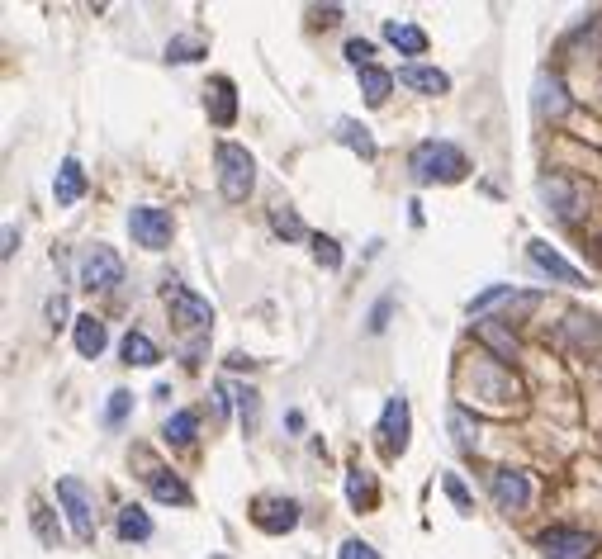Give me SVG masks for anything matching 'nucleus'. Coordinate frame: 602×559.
<instances>
[{
    "mask_svg": "<svg viewBox=\"0 0 602 559\" xmlns=\"http://www.w3.org/2000/svg\"><path fill=\"white\" fill-rule=\"evenodd\" d=\"M147 488H152V498H157V503H176V507L190 503V488H185L171 469H152V474H147Z\"/></svg>",
    "mask_w": 602,
    "mask_h": 559,
    "instance_id": "obj_20",
    "label": "nucleus"
},
{
    "mask_svg": "<svg viewBox=\"0 0 602 559\" xmlns=\"http://www.w3.org/2000/svg\"><path fill=\"white\" fill-rule=\"evenodd\" d=\"M441 484H446V493H451V503H456V507H470V493H465V484H460L456 474H446Z\"/></svg>",
    "mask_w": 602,
    "mask_h": 559,
    "instance_id": "obj_38",
    "label": "nucleus"
},
{
    "mask_svg": "<svg viewBox=\"0 0 602 559\" xmlns=\"http://www.w3.org/2000/svg\"><path fill=\"white\" fill-rule=\"evenodd\" d=\"M446 422H451V436H456V451H475V432H470V417H465V408H451L446 413Z\"/></svg>",
    "mask_w": 602,
    "mask_h": 559,
    "instance_id": "obj_30",
    "label": "nucleus"
},
{
    "mask_svg": "<svg viewBox=\"0 0 602 559\" xmlns=\"http://www.w3.org/2000/svg\"><path fill=\"white\" fill-rule=\"evenodd\" d=\"M493 503L503 507V512H527L531 503V479L522 474V469H493Z\"/></svg>",
    "mask_w": 602,
    "mask_h": 559,
    "instance_id": "obj_9",
    "label": "nucleus"
},
{
    "mask_svg": "<svg viewBox=\"0 0 602 559\" xmlns=\"http://www.w3.org/2000/svg\"><path fill=\"white\" fill-rule=\"evenodd\" d=\"M313 261H318L323 271H337V266H342V247H337L332 237H313Z\"/></svg>",
    "mask_w": 602,
    "mask_h": 559,
    "instance_id": "obj_33",
    "label": "nucleus"
},
{
    "mask_svg": "<svg viewBox=\"0 0 602 559\" xmlns=\"http://www.w3.org/2000/svg\"><path fill=\"white\" fill-rule=\"evenodd\" d=\"M128 408H133V394H128V389H114L110 403H105V427H124Z\"/></svg>",
    "mask_w": 602,
    "mask_h": 559,
    "instance_id": "obj_32",
    "label": "nucleus"
},
{
    "mask_svg": "<svg viewBox=\"0 0 602 559\" xmlns=\"http://www.w3.org/2000/svg\"><path fill=\"white\" fill-rule=\"evenodd\" d=\"M238 413H242V422H247V427L256 422V389H238Z\"/></svg>",
    "mask_w": 602,
    "mask_h": 559,
    "instance_id": "obj_37",
    "label": "nucleus"
},
{
    "mask_svg": "<svg viewBox=\"0 0 602 559\" xmlns=\"http://www.w3.org/2000/svg\"><path fill=\"white\" fill-rule=\"evenodd\" d=\"M399 86H408V91H418V95H446L451 91V76L437 72V67L408 62V67H399Z\"/></svg>",
    "mask_w": 602,
    "mask_h": 559,
    "instance_id": "obj_16",
    "label": "nucleus"
},
{
    "mask_svg": "<svg viewBox=\"0 0 602 559\" xmlns=\"http://www.w3.org/2000/svg\"><path fill=\"white\" fill-rule=\"evenodd\" d=\"M389 308H394V299H380V304L370 308V332H384V323H389Z\"/></svg>",
    "mask_w": 602,
    "mask_h": 559,
    "instance_id": "obj_39",
    "label": "nucleus"
},
{
    "mask_svg": "<svg viewBox=\"0 0 602 559\" xmlns=\"http://www.w3.org/2000/svg\"><path fill=\"white\" fill-rule=\"evenodd\" d=\"M337 143H347L356 157H365V162H375V152H380L375 138H370V128L356 124V119H342V124H337Z\"/></svg>",
    "mask_w": 602,
    "mask_h": 559,
    "instance_id": "obj_22",
    "label": "nucleus"
},
{
    "mask_svg": "<svg viewBox=\"0 0 602 559\" xmlns=\"http://www.w3.org/2000/svg\"><path fill=\"white\" fill-rule=\"evenodd\" d=\"M209 119L219 128H228L233 119H238V95H233V81L228 76H214V86H209Z\"/></svg>",
    "mask_w": 602,
    "mask_h": 559,
    "instance_id": "obj_19",
    "label": "nucleus"
},
{
    "mask_svg": "<svg viewBox=\"0 0 602 559\" xmlns=\"http://www.w3.org/2000/svg\"><path fill=\"white\" fill-rule=\"evenodd\" d=\"M252 522L266 531V536H285L299 526V503L294 498H256Z\"/></svg>",
    "mask_w": 602,
    "mask_h": 559,
    "instance_id": "obj_13",
    "label": "nucleus"
},
{
    "mask_svg": "<svg viewBox=\"0 0 602 559\" xmlns=\"http://www.w3.org/2000/svg\"><path fill=\"white\" fill-rule=\"evenodd\" d=\"M119 356H124L128 365H157L162 361V351H157V342L147 337V332H124V342H119Z\"/></svg>",
    "mask_w": 602,
    "mask_h": 559,
    "instance_id": "obj_21",
    "label": "nucleus"
},
{
    "mask_svg": "<svg viewBox=\"0 0 602 559\" xmlns=\"http://www.w3.org/2000/svg\"><path fill=\"white\" fill-rule=\"evenodd\" d=\"M15 252H19V233H15V223H5V247H0V256L10 261Z\"/></svg>",
    "mask_w": 602,
    "mask_h": 559,
    "instance_id": "obj_40",
    "label": "nucleus"
},
{
    "mask_svg": "<svg viewBox=\"0 0 602 559\" xmlns=\"http://www.w3.org/2000/svg\"><path fill=\"white\" fill-rule=\"evenodd\" d=\"M214 162H219V190L228 204H242V199L252 195V185H256V162H252V152L238 143H219L214 147Z\"/></svg>",
    "mask_w": 602,
    "mask_h": 559,
    "instance_id": "obj_2",
    "label": "nucleus"
},
{
    "mask_svg": "<svg viewBox=\"0 0 602 559\" xmlns=\"http://www.w3.org/2000/svg\"><path fill=\"white\" fill-rule=\"evenodd\" d=\"M76 280H81V289H114L124 280V261L114 247H91L76 266Z\"/></svg>",
    "mask_w": 602,
    "mask_h": 559,
    "instance_id": "obj_6",
    "label": "nucleus"
},
{
    "mask_svg": "<svg viewBox=\"0 0 602 559\" xmlns=\"http://www.w3.org/2000/svg\"><path fill=\"white\" fill-rule=\"evenodd\" d=\"M408 427H413V417H408V398L394 394L389 403H384V413H380L384 451H389V455H403V451H408Z\"/></svg>",
    "mask_w": 602,
    "mask_h": 559,
    "instance_id": "obj_12",
    "label": "nucleus"
},
{
    "mask_svg": "<svg viewBox=\"0 0 602 559\" xmlns=\"http://www.w3.org/2000/svg\"><path fill=\"white\" fill-rule=\"evenodd\" d=\"M361 95H365V105H384L389 100V91H394V76L380 72V67H361Z\"/></svg>",
    "mask_w": 602,
    "mask_h": 559,
    "instance_id": "obj_24",
    "label": "nucleus"
},
{
    "mask_svg": "<svg viewBox=\"0 0 602 559\" xmlns=\"http://www.w3.org/2000/svg\"><path fill=\"white\" fill-rule=\"evenodd\" d=\"M48 318H67V299H62V294H57V299H48Z\"/></svg>",
    "mask_w": 602,
    "mask_h": 559,
    "instance_id": "obj_41",
    "label": "nucleus"
},
{
    "mask_svg": "<svg viewBox=\"0 0 602 559\" xmlns=\"http://www.w3.org/2000/svg\"><path fill=\"white\" fill-rule=\"evenodd\" d=\"M408 171H413L418 185H432V181L456 185V181H465L470 162H465V152H460L456 143H418L408 152Z\"/></svg>",
    "mask_w": 602,
    "mask_h": 559,
    "instance_id": "obj_1",
    "label": "nucleus"
},
{
    "mask_svg": "<svg viewBox=\"0 0 602 559\" xmlns=\"http://www.w3.org/2000/svg\"><path fill=\"white\" fill-rule=\"evenodd\" d=\"M152 536V517L138 503L119 507V541H147Z\"/></svg>",
    "mask_w": 602,
    "mask_h": 559,
    "instance_id": "obj_23",
    "label": "nucleus"
},
{
    "mask_svg": "<svg viewBox=\"0 0 602 559\" xmlns=\"http://www.w3.org/2000/svg\"><path fill=\"white\" fill-rule=\"evenodd\" d=\"M370 498H375V484H370V474H365V469H351V474H347V503H351V507H365Z\"/></svg>",
    "mask_w": 602,
    "mask_h": 559,
    "instance_id": "obj_29",
    "label": "nucleus"
},
{
    "mask_svg": "<svg viewBox=\"0 0 602 559\" xmlns=\"http://www.w3.org/2000/svg\"><path fill=\"white\" fill-rule=\"evenodd\" d=\"M531 109H536V119H565L569 114V91L555 72L536 76V86H531Z\"/></svg>",
    "mask_w": 602,
    "mask_h": 559,
    "instance_id": "obj_11",
    "label": "nucleus"
},
{
    "mask_svg": "<svg viewBox=\"0 0 602 559\" xmlns=\"http://www.w3.org/2000/svg\"><path fill=\"white\" fill-rule=\"evenodd\" d=\"M86 195V166L67 157V162L57 166V181H53V199L57 204H76V199Z\"/></svg>",
    "mask_w": 602,
    "mask_h": 559,
    "instance_id": "obj_17",
    "label": "nucleus"
},
{
    "mask_svg": "<svg viewBox=\"0 0 602 559\" xmlns=\"http://www.w3.org/2000/svg\"><path fill=\"white\" fill-rule=\"evenodd\" d=\"M541 555L546 559H588L593 555V536L579 526H550L541 531Z\"/></svg>",
    "mask_w": 602,
    "mask_h": 559,
    "instance_id": "obj_7",
    "label": "nucleus"
},
{
    "mask_svg": "<svg viewBox=\"0 0 602 559\" xmlns=\"http://www.w3.org/2000/svg\"><path fill=\"white\" fill-rule=\"evenodd\" d=\"M271 228H275L280 237H290V242L309 237V228L299 223V214H294V209H285V204H275V209H271Z\"/></svg>",
    "mask_w": 602,
    "mask_h": 559,
    "instance_id": "obj_26",
    "label": "nucleus"
},
{
    "mask_svg": "<svg viewBox=\"0 0 602 559\" xmlns=\"http://www.w3.org/2000/svg\"><path fill=\"white\" fill-rule=\"evenodd\" d=\"M337 559H380V550H375L370 541H342Z\"/></svg>",
    "mask_w": 602,
    "mask_h": 559,
    "instance_id": "obj_36",
    "label": "nucleus"
},
{
    "mask_svg": "<svg viewBox=\"0 0 602 559\" xmlns=\"http://www.w3.org/2000/svg\"><path fill=\"white\" fill-rule=\"evenodd\" d=\"M162 299H166V308H171V323L181 327V332H209V327H214V304L200 299L195 289H185L181 280H166Z\"/></svg>",
    "mask_w": 602,
    "mask_h": 559,
    "instance_id": "obj_3",
    "label": "nucleus"
},
{
    "mask_svg": "<svg viewBox=\"0 0 602 559\" xmlns=\"http://www.w3.org/2000/svg\"><path fill=\"white\" fill-rule=\"evenodd\" d=\"M384 38H389L403 57H422V53H427V34H422L418 24H408V19H384Z\"/></svg>",
    "mask_w": 602,
    "mask_h": 559,
    "instance_id": "obj_18",
    "label": "nucleus"
},
{
    "mask_svg": "<svg viewBox=\"0 0 602 559\" xmlns=\"http://www.w3.org/2000/svg\"><path fill=\"white\" fill-rule=\"evenodd\" d=\"M128 233L147 252H166L171 247V214L152 209V204H138V209H128Z\"/></svg>",
    "mask_w": 602,
    "mask_h": 559,
    "instance_id": "obj_5",
    "label": "nucleus"
},
{
    "mask_svg": "<svg viewBox=\"0 0 602 559\" xmlns=\"http://www.w3.org/2000/svg\"><path fill=\"white\" fill-rule=\"evenodd\" d=\"M29 517H34V531H38V541L43 545H57V526H53V512H48V507L38 503H29Z\"/></svg>",
    "mask_w": 602,
    "mask_h": 559,
    "instance_id": "obj_31",
    "label": "nucleus"
},
{
    "mask_svg": "<svg viewBox=\"0 0 602 559\" xmlns=\"http://www.w3.org/2000/svg\"><path fill=\"white\" fill-rule=\"evenodd\" d=\"M541 199H546L550 209H555V218H565V223H574L579 209H584V195H579V185L569 181V176H546V181H541Z\"/></svg>",
    "mask_w": 602,
    "mask_h": 559,
    "instance_id": "obj_14",
    "label": "nucleus"
},
{
    "mask_svg": "<svg viewBox=\"0 0 602 559\" xmlns=\"http://www.w3.org/2000/svg\"><path fill=\"white\" fill-rule=\"evenodd\" d=\"M370 57H375V43H370V38H351L347 43V62L356 67V72H361V67H375Z\"/></svg>",
    "mask_w": 602,
    "mask_h": 559,
    "instance_id": "obj_35",
    "label": "nucleus"
},
{
    "mask_svg": "<svg viewBox=\"0 0 602 559\" xmlns=\"http://www.w3.org/2000/svg\"><path fill=\"white\" fill-rule=\"evenodd\" d=\"M479 337H484V342H489L493 351L503 356V361H512V356H517V342H512V332H503L498 323H479Z\"/></svg>",
    "mask_w": 602,
    "mask_h": 559,
    "instance_id": "obj_28",
    "label": "nucleus"
},
{
    "mask_svg": "<svg viewBox=\"0 0 602 559\" xmlns=\"http://www.w3.org/2000/svg\"><path fill=\"white\" fill-rule=\"evenodd\" d=\"M72 337H76V351H81L86 361H100V356H105V346H110V332H105V323H100L95 313H81V318H76Z\"/></svg>",
    "mask_w": 602,
    "mask_h": 559,
    "instance_id": "obj_15",
    "label": "nucleus"
},
{
    "mask_svg": "<svg viewBox=\"0 0 602 559\" xmlns=\"http://www.w3.org/2000/svg\"><path fill=\"white\" fill-rule=\"evenodd\" d=\"M527 256H531V266H536V271L541 275H550V280H560V285H584V271H579V266H569L565 256L555 252V247H550L546 237H531L527 242Z\"/></svg>",
    "mask_w": 602,
    "mask_h": 559,
    "instance_id": "obj_8",
    "label": "nucleus"
},
{
    "mask_svg": "<svg viewBox=\"0 0 602 559\" xmlns=\"http://www.w3.org/2000/svg\"><path fill=\"white\" fill-rule=\"evenodd\" d=\"M200 57H204L200 38H171V43H166V62H176V67H185V62H200Z\"/></svg>",
    "mask_w": 602,
    "mask_h": 559,
    "instance_id": "obj_27",
    "label": "nucleus"
},
{
    "mask_svg": "<svg viewBox=\"0 0 602 559\" xmlns=\"http://www.w3.org/2000/svg\"><path fill=\"white\" fill-rule=\"evenodd\" d=\"M470 384H475L479 398H484V403H493V408H508L512 398H517V384H512V375H503L493 361H475V370H470Z\"/></svg>",
    "mask_w": 602,
    "mask_h": 559,
    "instance_id": "obj_10",
    "label": "nucleus"
},
{
    "mask_svg": "<svg viewBox=\"0 0 602 559\" xmlns=\"http://www.w3.org/2000/svg\"><path fill=\"white\" fill-rule=\"evenodd\" d=\"M503 299H517V289H512V285H493V289H484V294H475V299H470V313H484V308L503 304Z\"/></svg>",
    "mask_w": 602,
    "mask_h": 559,
    "instance_id": "obj_34",
    "label": "nucleus"
},
{
    "mask_svg": "<svg viewBox=\"0 0 602 559\" xmlns=\"http://www.w3.org/2000/svg\"><path fill=\"white\" fill-rule=\"evenodd\" d=\"M195 427H200V417L195 413H171L166 417V427H162V436L171 441V446H190V441H195Z\"/></svg>",
    "mask_w": 602,
    "mask_h": 559,
    "instance_id": "obj_25",
    "label": "nucleus"
},
{
    "mask_svg": "<svg viewBox=\"0 0 602 559\" xmlns=\"http://www.w3.org/2000/svg\"><path fill=\"white\" fill-rule=\"evenodd\" d=\"M57 503H62V512H67V526H72V536L76 541H95V503H91V493H86V484L81 479H57Z\"/></svg>",
    "mask_w": 602,
    "mask_h": 559,
    "instance_id": "obj_4",
    "label": "nucleus"
}]
</instances>
